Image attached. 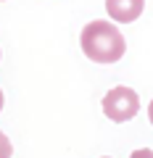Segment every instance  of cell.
Instances as JSON below:
<instances>
[{"mask_svg":"<svg viewBox=\"0 0 153 158\" xmlns=\"http://www.w3.org/2000/svg\"><path fill=\"white\" fill-rule=\"evenodd\" d=\"M13 148H11V140H8L3 132H0V158H11Z\"/></svg>","mask_w":153,"mask_h":158,"instance_id":"cell-4","label":"cell"},{"mask_svg":"<svg viewBox=\"0 0 153 158\" xmlns=\"http://www.w3.org/2000/svg\"><path fill=\"white\" fill-rule=\"evenodd\" d=\"M145 0H106V13L119 24H130L135 19H140Z\"/></svg>","mask_w":153,"mask_h":158,"instance_id":"cell-3","label":"cell"},{"mask_svg":"<svg viewBox=\"0 0 153 158\" xmlns=\"http://www.w3.org/2000/svg\"><path fill=\"white\" fill-rule=\"evenodd\" d=\"M106 158H108V156H106Z\"/></svg>","mask_w":153,"mask_h":158,"instance_id":"cell-8","label":"cell"},{"mask_svg":"<svg viewBox=\"0 0 153 158\" xmlns=\"http://www.w3.org/2000/svg\"><path fill=\"white\" fill-rule=\"evenodd\" d=\"M79 45L82 53L95 63H116L127 50L124 34L119 32V27H113L111 21H103V19H95L82 29Z\"/></svg>","mask_w":153,"mask_h":158,"instance_id":"cell-1","label":"cell"},{"mask_svg":"<svg viewBox=\"0 0 153 158\" xmlns=\"http://www.w3.org/2000/svg\"><path fill=\"white\" fill-rule=\"evenodd\" d=\"M130 158H153V150H148V148H140V150H135Z\"/></svg>","mask_w":153,"mask_h":158,"instance_id":"cell-5","label":"cell"},{"mask_svg":"<svg viewBox=\"0 0 153 158\" xmlns=\"http://www.w3.org/2000/svg\"><path fill=\"white\" fill-rule=\"evenodd\" d=\"M140 111V98L130 87H113L106 98H103V113L116 124H124L130 118L137 116Z\"/></svg>","mask_w":153,"mask_h":158,"instance_id":"cell-2","label":"cell"},{"mask_svg":"<svg viewBox=\"0 0 153 158\" xmlns=\"http://www.w3.org/2000/svg\"><path fill=\"white\" fill-rule=\"evenodd\" d=\"M0 111H3V90H0Z\"/></svg>","mask_w":153,"mask_h":158,"instance_id":"cell-7","label":"cell"},{"mask_svg":"<svg viewBox=\"0 0 153 158\" xmlns=\"http://www.w3.org/2000/svg\"><path fill=\"white\" fill-rule=\"evenodd\" d=\"M148 118H151V124H153V100H151V106H148Z\"/></svg>","mask_w":153,"mask_h":158,"instance_id":"cell-6","label":"cell"}]
</instances>
